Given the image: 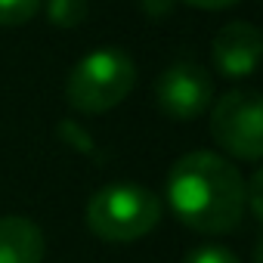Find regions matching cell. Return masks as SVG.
Returning <instances> with one entry per match:
<instances>
[{"instance_id": "cell-1", "label": "cell", "mask_w": 263, "mask_h": 263, "mask_svg": "<svg viewBox=\"0 0 263 263\" xmlns=\"http://www.w3.org/2000/svg\"><path fill=\"white\" fill-rule=\"evenodd\" d=\"M167 201L195 232L226 235L245 220V177L214 152H189L167 174Z\"/></svg>"}, {"instance_id": "cell-2", "label": "cell", "mask_w": 263, "mask_h": 263, "mask_svg": "<svg viewBox=\"0 0 263 263\" xmlns=\"http://www.w3.org/2000/svg\"><path fill=\"white\" fill-rule=\"evenodd\" d=\"M87 229L102 241L127 245L149 235L161 220V198L137 183H108L87 201Z\"/></svg>"}, {"instance_id": "cell-3", "label": "cell", "mask_w": 263, "mask_h": 263, "mask_svg": "<svg viewBox=\"0 0 263 263\" xmlns=\"http://www.w3.org/2000/svg\"><path fill=\"white\" fill-rule=\"evenodd\" d=\"M137 84V65L124 50L99 47L78 59L65 81V96L71 108L84 115H102L121 105Z\"/></svg>"}, {"instance_id": "cell-4", "label": "cell", "mask_w": 263, "mask_h": 263, "mask_svg": "<svg viewBox=\"0 0 263 263\" xmlns=\"http://www.w3.org/2000/svg\"><path fill=\"white\" fill-rule=\"evenodd\" d=\"M211 134L223 152L238 161H260L263 155V102L260 93L229 90L214 102L211 111Z\"/></svg>"}, {"instance_id": "cell-5", "label": "cell", "mask_w": 263, "mask_h": 263, "mask_svg": "<svg viewBox=\"0 0 263 263\" xmlns=\"http://www.w3.org/2000/svg\"><path fill=\"white\" fill-rule=\"evenodd\" d=\"M214 99L211 74L195 62H174L155 81V102L174 121H192L208 111Z\"/></svg>"}, {"instance_id": "cell-6", "label": "cell", "mask_w": 263, "mask_h": 263, "mask_svg": "<svg viewBox=\"0 0 263 263\" xmlns=\"http://www.w3.org/2000/svg\"><path fill=\"white\" fill-rule=\"evenodd\" d=\"M214 68L226 78H248L260 59V31L251 22H229L217 31L211 47Z\"/></svg>"}, {"instance_id": "cell-7", "label": "cell", "mask_w": 263, "mask_h": 263, "mask_svg": "<svg viewBox=\"0 0 263 263\" xmlns=\"http://www.w3.org/2000/svg\"><path fill=\"white\" fill-rule=\"evenodd\" d=\"M44 232L28 217H0V263H41Z\"/></svg>"}, {"instance_id": "cell-8", "label": "cell", "mask_w": 263, "mask_h": 263, "mask_svg": "<svg viewBox=\"0 0 263 263\" xmlns=\"http://www.w3.org/2000/svg\"><path fill=\"white\" fill-rule=\"evenodd\" d=\"M47 19L59 28H78L87 19V0H47Z\"/></svg>"}, {"instance_id": "cell-9", "label": "cell", "mask_w": 263, "mask_h": 263, "mask_svg": "<svg viewBox=\"0 0 263 263\" xmlns=\"http://www.w3.org/2000/svg\"><path fill=\"white\" fill-rule=\"evenodd\" d=\"M41 0H0V25H25L37 16Z\"/></svg>"}, {"instance_id": "cell-10", "label": "cell", "mask_w": 263, "mask_h": 263, "mask_svg": "<svg viewBox=\"0 0 263 263\" xmlns=\"http://www.w3.org/2000/svg\"><path fill=\"white\" fill-rule=\"evenodd\" d=\"M183 263H241V260L223 245H201V248L189 251Z\"/></svg>"}, {"instance_id": "cell-11", "label": "cell", "mask_w": 263, "mask_h": 263, "mask_svg": "<svg viewBox=\"0 0 263 263\" xmlns=\"http://www.w3.org/2000/svg\"><path fill=\"white\" fill-rule=\"evenodd\" d=\"M180 4H189L195 10H226V7L238 4V0H180Z\"/></svg>"}]
</instances>
